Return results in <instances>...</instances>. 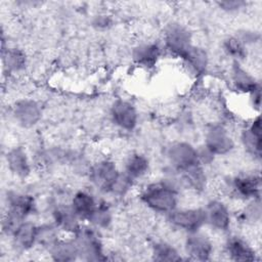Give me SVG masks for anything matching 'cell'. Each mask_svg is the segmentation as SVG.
Returning a JSON list of instances; mask_svg holds the SVG:
<instances>
[{
  "instance_id": "cell-1",
  "label": "cell",
  "mask_w": 262,
  "mask_h": 262,
  "mask_svg": "<svg viewBox=\"0 0 262 262\" xmlns=\"http://www.w3.org/2000/svg\"><path fill=\"white\" fill-rule=\"evenodd\" d=\"M180 189L177 173L171 171L165 178L147 183L142 188L139 198L150 211L166 216L178 207Z\"/></svg>"
},
{
  "instance_id": "cell-2",
  "label": "cell",
  "mask_w": 262,
  "mask_h": 262,
  "mask_svg": "<svg viewBox=\"0 0 262 262\" xmlns=\"http://www.w3.org/2000/svg\"><path fill=\"white\" fill-rule=\"evenodd\" d=\"M79 251V259L84 261L107 260L99 230L88 223H82L79 229L72 235Z\"/></svg>"
},
{
  "instance_id": "cell-3",
  "label": "cell",
  "mask_w": 262,
  "mask_h": 262,
  "mask_svg": "<svg viewBox=\"0 0 262 262\" xmlns=\"http://www.w3.org/2000/svg\"><path fill=\"white\" fill-rule=\"evenodd\" d=\"M121 170L110 159H101L91 163L87 172V179L92 187L101 193L110 194Z\"/></svg>"
},
{
  "instance_id": "cell-4",
  "label": "cell",
  "mask_w": 262,
  "mask_h": 262,
  "mask_svg": "<svg viewBox=\"0 0 262 262\" xmlns=\"http://www.w3.org/2000/svg\"><path fill=\"white\" fill-rule=\"evenodd\" d=\"M164 47L172 55L181 58L193 45L191 31L183 24L170 23L164 31Z\"/></svg>"
},
{
  "instance_id": "cell-5",
  "label": "cell",
  "mask_w": 262,
  "mask_h": 262,
  "mask_svg": "<svg viewBox=\"0 0 262 262\" xmlns=\"http://www.w3.org/2000/svg\"><path fill=\"white\" fill-rule=\"evenodd\" d=\"M167 222L185 233L202 230L205 225L203 208H176L166 215Z\"/></svg>"
},
{
  "instance_id": "cell-6",
  "label": "cell",
  "mask_w": 262,
  "mask_h": 262,
  "mask_svg": "<svg viewBox=\"0 0 262 262\" xmlns=\"http://www.w3.org/2000/svg\"><path fill=\"white\" fill-rule=\"evenodd\" d=\"M166 159L169 169L176 173L191 167L198 162L196 147L188 141H173L166 149Z\"/></svg>"
},
{
  "instance_id": "cell-7",
  "label": "cell",
  "mask_w": 262,
  "mask_h": 262,
  "mask_svg": "<svg viewBox=\"0 0 262 262\" xmlns=\"http://www.w3.org/2000/svg\"><path fill=\"white\" fill-rule=\"evenodd\" d=\"M230 193L243 201L261 198L262 180L259 172L235 175L229 181Z\"/></svg>"
},
{
  "instance_id": "cell-8",
  "label": "cell",
  "mask_w": 262,
  "mask_h": 262,
  "mask_svg": "<svg viewBox=\"0 0 262 262\" xmlns=\"http://www.w3.org/2000/svg\"><path fill=\"white\" fill-rule=\"evenodd\" d=\"M111 122L120 130L133 131L139 120V114L136 106L127 99L118 98L110 107Z\"/></svg>"
},
{
  "instance_id": "cell-9",
  "label": "cell",
  "mask_w": 262,
  "mask_h": 262,
  "mask_svg": "<svg viewBox=\"0 0 262 262\" xmlns=\"http://www.w3.org/2000/svg\"><path fill=\"white\" fill-rule=\"evenodd\" d=\"M216 157L226 156L235 147V141L229 131L222 124H212L204 136V143Z\"/></svg>"
},
{
  "instance_id": "cell-10",
  "label": "cell",
  "mask_w": 262,
  "mask_h": 262,
  "mask_svg": "<svg viewBox=\"0 0 262 262\" xmlns=\"http://www.w3.org/2000/svg\"><path fill=\"white\" fill-rule=\"evenodd\" d=\"M11 116L19 127L31 129L39 124L43 116V111L37 100L33 98H20L13 103Z\"/></svg>"
},
{
  "instance_id": "cell-11",
  "label": "cell",
  "mask_w": 262,
  "mask_h": 262,
  "mask_svg": "<svg viewBox=\"0 0 262 262\" xmlns=\"http://www.w3.org/2000/svg\"><path fill=\"white\" fill-rule=\"evenodd\" d=\"M183 248L187 259L191 261H209L214 253L212 239L202 230L186 233Z\"/></svg>"
},
{
  "instance_id": "cell-12",
  "label": "cell",
  "mask_w": 262,
  "mask_h": 262,
  "mask_svg": "<svg viewBox=\"0 0 262 262\" xmlns=\"http://www.w3.org/2000/svg\"><path fill=\"white\" fill-rule=\"evenodd\" d=\"M205 225L215 231L226 232L231 225V213L228 206L221 200H210L203 207Z\"/></svg>"
},
{
  "instance_id": "cell-13",
  "label": "cell",
  "mask_w": 262,
  "mask_h": 262,
  "mask_svg": "<svg viewBox=\"0 0 262 262\" xmlns=\"http://www.w3.org/2000/svg\"><path fill=\"white\" fill-rule=\"evenodd\" d=\"M241 143L245 151L255 160L260 161L262 155L261 117L257 115L241 132Z\"/></svg>"
},
{
  "instance_id": "cell-14",
  "label": "cell",
  "mask_w": 262,
  "mask_h": 262,
  "mask_svg": "<svg viewBox=\"0 0 262 262\" xmlns=\"http://www.w3.org/2000/svg\"><path fill=\"white\" fill-rule=\"evenodd\" d=\"M6 210L14 213L24 220H28L37 212L36 199L28 192L8 190L5 196Z\"/></svg>"
},
{
  "instance_id": "cell-15",
  "label": "cell",
  "mask_w": 262,
  "mask_h": 262,
  "mask_svg": "<svg viewBox=\"0 0 262 262\" xmlns=\"http://www.w3.org/2000/svg\"><path fill=\"white\" fill-rule=\"evenodd\" d=\"M5 163L8 171L19 179H27L32 173L31 159L23 146L10 147L5 154Z\"/></svg>"
},
{
  "instance_id": "cell-16",
  "label": "cell",
  "mask_w": 262,
  "mask_h": 262,
  "mask_svg": "<svg viewBox=\"0 0 262 262\" xmlns=\"http://www.w3.org/2000/svg\"><path fill=\"white\" fill-rule=\"evenodd\" d=\"M51 219L60 232L66 235H73L83 223L72 210L70 203L53 205Z\"/></svg>"
},
{
  "instance_id": "cell-17",
  "label": "cell",
  "mask_w": 262,
  "mask_h": 262,
  "mask_svg": "<svg viewBox=\"0 0 262 262\" xmlns=\"http://www.w3.org/2000/svg\"><path fill=\"white\" fill-rule=\"evenodd\" d=\"M163 54V47L152 41H146L135 45L131 51V58L135 64L143 69H151L157 66Z\"/></svg>"
},
{
  "instance_id": "cell-18",
  "label": "cell",
  "mask_w": 262,
  "mask_h": 262,
  "mask_svg": "<svg viewBox=\"0 0 262 262\" xmlns=\"http://www.w3.org/2000/svg\"><path fill=\"white\" fill-rule=\"evenodd\" d=\"M180 59L187 74L196 78L207 72L210 63L207 50L198 45H192Z\"/></svg>"
},
{
  "instance_id": "cell-19",
  "label": "cell",
  "mask_w": 262,
  "mask_h": 262,
  "mask_svg": "<svg viewBox=\"0 0 262 262\" xmlns=\"http://www.w3.org/2000/svg\"><path fill=\"white\" fill-rule=\"evenodd\" d=\"M181 188L188 189L192 192H203L208 185V176L206 168L200 164H195L177 173Z\"/></svg>"
},
{
  "instance_id": "cell-20",
  "label": "cell",
  "mask_w": 262,
  "mask_h": 262,
  "mask_svg": "<svg viewBox=\"0 0 262 262\" xmlns=\"http://www.w3.org/2000/svg\"><path fill=\"white\" fill-rule=\"evenodd\" d=\"M225 253L228 258L235 262L256 261L258 254L252 245L242 236L230 235L225 242Z\"/></svg>"
},
{
  "instance_id": "cell-21",
  "label": "cell",
  "mask_w": 262,
  "mask_h": 262,
  "mask_svg": "<svg viewBox=\"0 0 262 262\" xmlns=\"http://www.w3.org/2000/svg\"><path fill=\"white\" fill-rule=\"evenodd\" d=\"M98 200L89 190L80 189L75 191L70 200V206L82 222H87L95 208Z\"/></svg>"
},
{
  "instance_id": "cell-22",
  "label": "cell",
  "mask_w": 262,
  "mask_h": 262,
  "mask_svg": "<svg viewBox=\"0 0 262 262\" xmlns=\"http://www.w3.org/2000/svg\"><path fill=\"white\" fill-rule=\"evenodd\" d=\"M229 79L233 89L241 94L248 95L260 85V82L239 62H232L229 71Z\"/></svg>"
},
{
  "instance_id": "cell-23",
  "label": "cell",
  "mask_w": 262,
  "mask_h": 262,
  "mask_svg": "<svg viewBox=\"0 0 262 262\" xmlns=\"http://www.w3.org/2000/svg\"><path fill=\"white\" fill-rule=\"evenodd\" d=\"M1 61L5 72L8 74H18L27 68L28 56L21 48L6 45L1 48Z\"/></svg>"
},
{
  "instance_id": "cell-24",
  "label": "cell",
  "mask_w": 262,
  "mask_h": 262,
  "mask_svg": "<svg viewBox=\"0 0 262 262\" xmlns=\"http://www.w3.org/2000/svg\"><path fill=\"white\" fill-rule=\"evenodd\" d=\"M37 227L34 222L25 220L11 236L13 245L20 251H29L37 246Z\"/></svg>"
},
{
  "instance_id": "cell-25",
  "label": "cell",
  "mask_w": 262,
  "mask_h": 262,
  "mask_svg": "<svg viewBox=\"0 0 262 262\" xmlns=\"http://www.w3.org/2000/svg\"><path fill=\"white\" fill-rule=\"evenodd\" d=\"M50 258L57 262H73L79 259L78 247L72 235L61 238L48 251Z\"/></svg>"
},
{
  "instance_id": "cell-26",
  "label": "cell",
  "mask_w": 262,
  "mask_h": 262,
  "mask_svg": "<svg viewBox=\"0 0 262 262\" xmlns=\"http://www.w3.org/2000/svg\"><path fill=\"white\" fill-rule=\"evenodd\" d=\"M149 169L150 163L145 155L141 152H132L124 161L122 171L134 181H137L143 178L149 172Z\"/></svg>"
},
{
  "instance_id": "cell-27",
  "label": "cell",
  "mask_w": 262,
  "mask_h": 262,
  "mask_svg": "<svg viewBox=\"0 0 262 262\" xmlns=\"http://www.w3.org/2000/svg\"><path fill=\"white\" fill-rule=\"evenodd\" d=\"M62 233L53 222L43 223L37 227V246L47 252L61 238Z\"/></svg>"
},
{
  "instance_id": "cell-28",
  "label": "cell",
  "mask_w": 262,
  "mask_h": 262,
  "mask_svg": "<svg viewBox=\"0 0 262 262\" xmlns=\"http://www.w3.org/2000/svg\"><path fill=\"white\" fill-rule=\"evenodd\" d=\"M114 221V214L111 206L104 201H98V205L86 223L99 231L111 227Z\"/></svg>"
},
{
  "instance_id": "cell-29",
  "label": "cell",
  "mask_w": 262,
  "mask_h": 262,
  "mask_svg": "<svg viewBox=\"0 0 262 262\" xmlns=\"http://www.w3.org/2000/svg\"><path fill=\"white\" fill-rule=\"evenodd\" d=\"M222 50L226 56L230 57L232 62L244 61L248 56V47L239 40L236 35L228 36L222 41Z\"/></svg>"
},
{
  "instance_id": "cell-30",
  "label": "cell",
  "mask_w": 262,
  "mask_h": 262,
  "mask_svg": "<svg viewBox=\"0 0 262 262\" xmlns=\"http://www.w3.org/2000/svg\"><path fill=\"white\" fill-rule=\"evenodd\" d=\"M151 257L155 261L160 262H173L183 259L174 245L166 241H158L152 244Z\"/></svg>"
},
{
  "instance_id": "cell-31",
  "label": "cell",
  "mask_w": 262,
  "mask_h": 262,
  "mask_svg": "<svg viewBox=\"0 0 262 262\" xmlns=\"http://www.w3.org/2000/svg\"><path fill=\"white\" fill-rule=\"evenodd\" d=\"M262 204L261 198L247 201L246 205L239 211L237 219L239 222L248 225H255L261 221Z\"/></svg>"
},
{
  "instance_id": "cell-32",
  "label": "cell",
  "mask_w": 262,
  "mask_h": 262,
  "mask_svg": "<svg viewBox=\"0 0 262 262\" xmlns=\"http://www.w3.org/2000/svg\"><path fill=\"white\" fill-rule=\"evenodd\" d=\"M135 183H136V181H134L132 178H130L128 175H126L123 171H121L110 194L115 195L117 198H123L131 191V189L134 187Z\"/></svg>"
},
{
  "instance_id": "cell-33",
  "label": "cell",
  "mask_w": 262,
  "mask_h": 262,
  "mask_svg": "<svg viewBox=\"0 0 262 262\" xmlns=\"http://www.w3.org/2000/svg\"><path fill=\"white\" fill-rule=\"evenodd\" d=\"M25 220L23 218H20L19 216L15 215L14 213L10 212V211H5L3 218H2V222H1V230L2 233L6 236L11 237L12 234L14 233V231L17 229V227L24 222Z\"/></svg>"
},
{
  "instance_id": "cell-34",
  "label": "cell",
  "mask_w": 262,
  "mask_h": 262,
  "mask_svg": "<svg viewBox=\"0 0 262 262\" xmlns=\"http://www.w3.org/2000/svg\"><path fill=\"white\" fill-rule=\"evenodd\" d=\"M216 5L223 12L232 14V13H237L244 8H246L248 5V2L243 0H223V1H217Z\"/></svg>"
},
{
  "instance_id": "cell-35",
  "label": "cell",
  "mask_w": 262,
  "mask_h": 262,
  "mask_svg": "<svg viewBox=\"0 0 262 262\" xmlns=\"http://www.w3.org/2000/svg\"><path fill=\"white\" fill-rule=\"evenodd\" d=\"M196 156H198L199 164L204 166L205 168L212 165L216 159V156L210 149H208L204 144L196 147Z\"/></svg>"
},
{
  "instance_id": "cell-36",
  "label": "cell",
  "mask_w": 262,
  "mask_h": 262,
  "mask_svg": "<svg viewBox=\"0 0 262 262\" xmlns=\"http://www.w3.org/2000/svg\"><path fill=\"white\" fill-rule=\"evenodd\" d=\"M235 35L247 47L250 45H254L260 41V34L257 31L244 29L238 31V33H236Z\"/></svg>"
},
{
  "instance_id": "cell-37",
  "label": "cell",
  "mask_w": 262,
  "mask_h": 262,
  "mask_svg": "<svg viewBox=\"0 0 262 262\" xmlns=\"http://www.w3.org/2000/svg\"><path fill=\"white\" fill-rule=\"evenodd\" d=\"M112 24H113V20L111 16L106 14H97L92 19L93 28H95L98 31L107 30L108 28L112 27Z\"/></svg>"
},
{
  "instance_id": "cell-38",
  "label": "cell",
  "mask_w": 262,
  "mask_h": 262,
  "mask_svg": "<svg viewBox=\"0 0 262 262\" xmlns=\"http://www.w3.org/2000/svg\"><path fill=\"white\" fill-rule=\"evenodd\" d=\"M250 106L254 112H260L261 108V84L248 94Z\"/></svg>"
}]
</instances>
